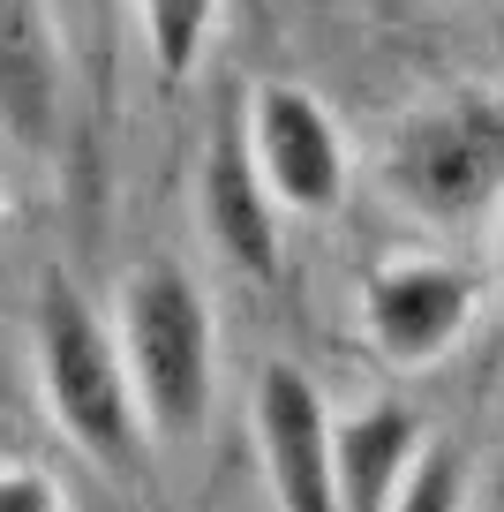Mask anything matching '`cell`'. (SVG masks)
I'll return each mask as SVG.
<instances>
[{
    "label": "cell",
    "instance_id": "6da1fadb",
    "mask_svg": "<svg viewBox=\"0 0 504 512\" xmlns=\"http://www.w3.org/2000/svg\"><path fill=\"white\" fill-rule=\"evenodd\" d=\"M113 332H121V354H128L143 430L158 445H196L211 422V400H219L211 294L181 264H136L121 279V302H113Z\"/></svg>",
    "mask_w": 504,
    "mask_h": 512
},
{
    "label": "cell",
    "instance_id": "7a4b0ae2",
    "mask_svg": "<svg viewBox=\"0 0 504 512\" xmlns=\"http://www.w3.org/2000/svg\"><path fill=\"white\" fill-rule=\"evenodd\" d=\"M31 354H38V392H46L53 430L106 475H128L151 430H143L113 317H98L68 279H46V294L31 309Z\"/></svg>",
    "mask_w": 504,
    "mask_h": 512
},
{
    "label": "cell",
    "instance_id": "3957f363",
    "mask_svg": "<svg viewBox=\"0 0 504 512\" xmlns=\"http://www.w3.org/2000/svg\"><path fill=\"white\" fill-rule=\"evenodd\" d=\"M384 196L429 226H474L504 204V91H444L384 144Z\"/></svg>",
    "mask_w": 504,
    "mask_h": 512
},
{
    "label": "cell",
    "instance_id": "277c9868",
    "mask_svg": "<svg viewBox=\"0 0 504 512\" xmlns=\"http://www.w3.org/2000/svg\"><path fill=\"white\" fill-rule=\"evenodd\" d=\"M241 136H249V159L271 181L279 211L316 219V211L347 204L354 144H347V128H339V113L316 91H301V83H256L249 106H241Z\"/></svg>",
    "mask_w": 504,
    "mask_h": 512
},
{
    "label": "cell",
    "instance_id": "5b68a950",
    "mask_svg": "<svg viewBox=\"0 0 504 512\" xmlns=\"http://www.w3.org/2000/svg\"><path fill=\"white\" fill-rule=\"evenodd\" d=\"M474 309H482L474 272H459L444 256H399V264L369 272L362 287V339L384 369L422 377L474 332Z\"/></svg>",
    "mask_w": 504,
    "mask_h": 512
},
{
    "label": "cell",
    "instance_id": "8992f818",
    "mask_svg": "<svg viewBox=\"0 0 504 512\" xmlns=\"http://www.w3.org/2000/svg\"><path fill=\"white\" fill-rule=\"evenodd\" d=\"M256 460H264L271 505L279 512H347L339 497V452H331V407L309 384L301 362H264L256 369Z\"/></svg>",
    "mask_w": 504,
    "mask_h": 512
},
{
    "label": "cell",
    "instance_id": "52a82bcc",
    "mask_svg": "<svg viewBox=\"0 0 504 512\" xmlns=\"http://www.w3.org/2000/svg\"><path fill=\"white\" fill-rule=\"evenodd\" d=\"M68 113V38L53 0H0V136L23 151L61 144Z\"/></svg>",
    "mask_w": 504,
    "mask_h": 512
},
{
    "label": "cell",
    "instance_id": "ba28073f",
    "mask_svg": "<svg viewBox=\"0 0 504 512\" xmlns=\"http://www.w3.org/2000/svg\"><path fill=\"white\" fill-rule=\"evenodd\" d=\"M196 226H204V241L241 279L279 272V196L256 174L241 128H226L219 144L204 151V166H196Z\"/></svg>",
    "mask_w": 504,
    "mask_h": 512
},
{
    "label": "cell",
    "instance_id": "9c48e42d",
    "mask_svg": "<svg viewBox=\"0 0 504 512\" xmlns=\"http://www.w3.org/2000/svg\"><path fill=\"white\" fill-rule=\"evenodd\" d=\"M331 452H339V497H347V512H392V497L407 490L429 437H422V415L407 400H369V407L331 422Z\"/></svg>",
    "mask_w": 504,
    "mask_h": 512
},
{
    "label": "cell",
    "instance_id": "30bf717a",
    "mask_svg": "<svg viewBox=\"0 0 504 512\" xmlns=\"http://www.w3.org/2000/svg\"><path fill=\"white\" fill-rule=\"evenodd\" d=\"M128 8H136V38L166 83H189L204 68L219 16H226V0H128Z\"/></svg>",
    "mask_w": 504,
    "mask_h": 512
},
{
    "label": "cell",
    "instance_id": "8fae6325",
    "mask_svg": "<svg viewBox=\"0 0 504 512\" xmlns=\"http://www.w3.org/2000/svg\"><path fill=\"white\" fill-rule=\"evenodd\" d=\"M392 512H467V460L452 445H429L414 460L407 490L392 497Z\"/></svg>",
    "mask_w": 504,
    "mask_h": 512
},
{
    "label": "cell",
    "instance_id": "7c38bea8",
    "mask_svg": "<svg viewBox=\"0 0 504 512\" xmlns=\"http://www.w3.org/2000/svg\"><path fill=\"white\" fill-rule=\"evenodd\" d=\"M0 512H68V497L46 467H0Z\"/></svg>",
    "mask_w": 504,
    "mask_h": 512
},
{
    "label": "cell",
    "instance_id": "4fadbf2b",
    "mask_svg": "<svg viewBox=\"0 0 504 512\" xmlns=\"http://www.w3.org/2000/svg\"><path fill=\"white\" fill-rule=\"evenodd\" d=\"M489 249H497V294H504V204H497V226H489Z\"/></svg>",
    "mask_w": 504,
    "mask_h": 512
},
{
    "label": "cell",
    "instance_id": "5bb4252c",
    "mask_svg": "<svg viewBox=\"0 0 504 512\" xmlns=\"http://www.w3.org/2000/svg\"><path fill=\"white\" fill-rule=\"evenodd\" d=\"M0 219H8V196H0Z\"/></svg>",
    "mask_w": 504,
    "mask_h": 512
}]
</instances>
